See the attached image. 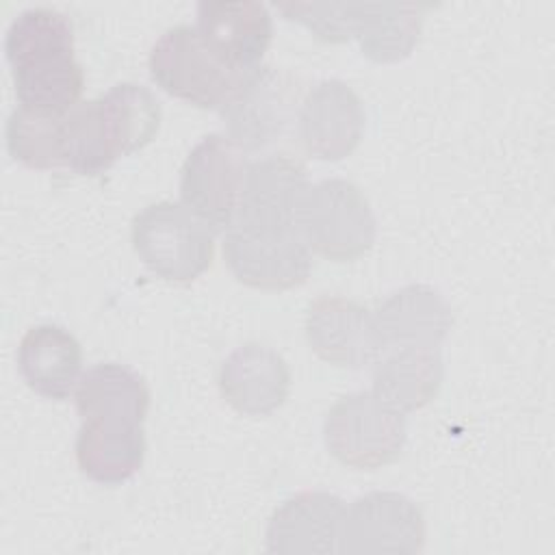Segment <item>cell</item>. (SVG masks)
Here are the masks:
<instances>
[{
  "instance_id": "1",
  "label": "cell",
  "mask_w": 555,
  "mask_h": 555,
  "mask_svg": "<svg viewBox=\"0 0 555 555\" xmlns=\"http://www.w3.org/2000/svg\"><path fill=\"white\" fill-rule=\"evenodd\" d=\"M20 106L46 115H67L85 85L74 59V26L56 9L33 7L15 15L4 37Z\"/></svg>"
},
{
  "instance_id": "2",
  "label": "cell",
  "mask_w": 555,
  "mask_h": 555,
  "mask_svg": "<svg viewBox=\"0 0 555 555\" xmlns=\"http://www.w3.org/2000/svg\"><path fill=\"white\" fill-rule=\"evenodd\" d=\"M301 87L297 76L273 65L247 69L219 111L228 139L241 152H260L284 141L297 126Z\"/></svg>"
},
{
  "instance_id": "3",
  "label": "cell",
  "mask_w": 555,
  "mask_h": 555,
  "mask_svg": "<svg viewBox=\"0 0 555 555\" xmlns=\"http://www.w3.org/2000/svg\"><path fill=\"white\" fill-rule=\"evenodd\" d=\"M245 72L215 54L189 24L167 28L150 50L152 80L169 95L199 108L221 111Z\"/></svg>"
},
{
  "instance_id": "4",
  "label": "cell",
  "mask_w": 555,
  "mask_h": 555,
  "mask_svg": "<svg viewBox=\"0 0 555 555\" xmlns=\"http://www.w3.org/2000/svg\"><path fill=\"white\" fill-rule=\"evenodd\" d=\"M132 247L143 264L167 282H191L212 262L210 228L186 206L163 199L132 219Z\"/></svg>"
},
{
  "instance_id": "5",
  "label": "cell",
  "mask_w": 555,
  "mask_h": 555,
  "mask_svg": "<svg viewBox=\"0 0 555 555\" xmlns=\"http://www.w3.org/2000/svg\"><path fill=\"white\" fill-rule=\"evenodd\" d=\"M327 451L345 466L375 470L392 464L408 438L405 418L366 390L340 397L323 423Z\"/></svg>"
},
{
  "instance_id": "6",
  "label": "cell",
  "mask_w": 555,
  "mask_h": 555,
  "mask_svg": "<svg viewBox=\"0 0 555 555\" xmlns=\"http://www.w3.org/2000/svg\"><path fill=\"white\" fill-rule=\"evenodd\" d=\"M299 230L317 254L334 262H351L373 247L377 221L366 195L353 182L327 178L308 189Z\"/></svg>"
},
{
  "instance_id": "7",
  "label": "cell",
  "mask_w": 555,
  "mask_h": 555,
  "mask_svg": "<svg viewBox=\"0 0 555 555\" xmlns=\"http://www.w3.org/2000/svg\"><path fill=\"white\" fill-rule=\"evenodd\" d=\"M308 189L306 169L297 158L271 154L254 160L245 169L232 228L254 234H301Z\"/></svg>"
},
{
  "instance_id": "8",
  "label": "cell",
  "mask_w": 555,
  "mask_h": 555,
  "mask_svg": "<svg viewBox=\"0 0 555 555\" xmlns=\"http://www.w3.org/2000/svg\"><path fill=\"white\" fill-rule=\"evenodd\" d=\"M245 169L243 152L225 134L204 137L180 171L184 206L210 230H230L236 219Z\"/></svg>"
},
{
  "instance_id": "9",
  "label": "cell",
  "mask_w": 555,
  "mask_h": 555,
  "mask_svg": "<svg viewBox=\"0 0 555 555\" xmlns=\"http://www.w3.org/2000/svg\"><path fill=\"white\" fill-rule=\"evenodd\" d=\"M425 544V518L399 492H369L345 507L338 553L412 555Z\"/></svg>"
},
{
  "instance_id": "10",
  "label": "cell",
  "mask_w": 555,
  "mask_h": 555,
  "mask_svg": "<svg viewBox=\"0 0 555 555\" xmlns=\"http://www.w3.org/2000/svg\"><path fill=\"white\" fill-rule=\"evenodd\" d=\"M306 338L312 351L336 366L362 369L386 351L375 314L343 295H319L306 310Z\"/></svg>"
},
{
  "instance_id": "11",
  "label": "cell",
  "mask_w": 555,
  "mask_h": 555,
  "mask_svg": "<svg viewBox=\"0 0 555 555\" xmlns=\"http://www.w3.org/2000/svg\"><path fill=\"white\" fill-rule=\"evenodd\" d=\"M364 104L343 80L330 78L314 85L299 106L297 134L304 150L319 160L349 156L364 132Z\"/></svg>"
},
{
  "instance_id": "12",
  "label": "cell",
  "mask_w": 555,
  "mask_h": 555,
  "mask_svg": "<svg viewBox=\"0 0 555 555\" xmlns=\"http://www.w3.org/2000/svg\"><path fill=\"white\" fill-rule=\"evenodd\" d=\"M223 258L238 282L269 291L299 286L312 269L310 249L299 232L254 234L230 228L223 238Z\"/></svg>"
},
{
  "instance_id": "13",
  "label": "cell",
  "mask_w": 555,
  "mask_h": 555,
  "mask_svg": "<svg viewBox=\"0 0 555 555\" xmlns=\"http://www.w3.org/2000/svg\"><path fill=\"white\" fill-rule=\"evenodd\" d=\"M345 503L325 490H308L286 499L269 518L267 551L282 555L338 553Z\"/></svg>"
},
{
  "instance_id": "14",
  "label": "cell",
  "mask_w": 555,
  "mask_h": 555,
  "mask_svg": "<svg viewBox=\"0 0 555 555\" xmlns=\"http://www.w3.org/2000/svg\"><path fill=\"white\" fill-rule=\"evenodd\" d=\"M221 397L245 416H269L288 397L291 371L271 347L245 343L219 366Z\"/></svg>"
},
{
  "instance_id": "15",
  "label": "cell",
  "mask_w": 555,
  "mask_h": 555,
  "mask_svg": "<svg viewBox=\"0 0 555 555\" xmlns=\"http://www.w3.org/2000/svg\"><path fill=\"white\" fill-rule=\"evenodd\" d=\"M195 28L215 54L241 72L260 63L273 35L269 9L247 0L199 2Z\"/></svg>"
},
{
  "instance_id": "16",
  "label": "cell",
  "mask_w": 555,
  "mask_h": 555,
  "mask_svg": "<svg viewBox=\"0 0 555 555\" xmlns=\"http://www.w3.org/2000/svg\"><path fill=\"white\" fill-rule=\"evenodd\" d=\"M143 423L126 416H89L76 436V460L80 470L106 486L130 479L143 464Z\"/></svg>"
},
{
  "instance_id": "17",
  "label": "cell",
  "mask_w": 555,
  "mask_h": 555,
  "mask_svg": "<svg viewBox=\"0 0 555 555\" xmlns=\"http://www.w3.org/2000/svg\"><path fill=\"white\" fill-rule=\"evenodd\" d=\"M373 314L384 349L438 347L453 325L451 306L427 284H408L395 291Z\"/></svg>"
},
{
  "instance_id": "18",
  "label": "cell",
  "mask_w": 555,
  "mask_h": 555,
  "mask_svg": "<svg viewBox=\"0 0 555 555\" xmlns=\"http://www.w3.org/2000/svg\"><path fill=\"white\" fill-rule=\"evenodd\" d=\"M17 366L37 395L63 401L80 382L82 349L69 330L41 323L24 334L17 349Z\"/></svg>"
},
{
  "instance_id": "19",
  "label": "cell",
  "mask_w": 555,
  "mask_h": 555,
  "mask_svg": "<svg viewBox=\"0 0 555 555\" xmlns=\"http://www.w3.org/2000/svg\"><path fill=\"white\" fill-rule=\"evenodd\" d=\"M444 364L438 347H395L373 371V395L397 412L427 405L440 390Z\"/></svg>"
},
{
  "instance_id": "20",
  "label": "cell",
  "mask_w": 555,
  "mask_h": 555,
  "mask_svg": "<svg viewBox=\"0 0 555 555\" xmlns=\"http://www.w3.org/2000/svg\"><path fill=\"white\" fill-rule=\"evenodd\" d=\"M425 9L412 2H349L351 37L375 63L401 61L418 41Z\"/></svg>"
},
{
  "instance_id": "21",
  "label": "cell",
  "mask_w": 555,
  "mask_h": 555,
  "mask_svg": "<svg viewBox=\"0 0 555 555\" xmlns=\"http://www.w3.org/2000/svg\"><path fill=\"white\" fill-rule=\"evenodd\" d=\"M74 401L80 418L113 414L143 423L150 408V390L145 379L130 366L102 362L82 373Z\"/></svg>"
},
{
  "instance_id": "22",
  "label": "cell",
  "mask_w": 555,
  "mask_h": 555,
  "mask_svg": "<svg viewBox=\"0 0 555 555\" xmlns=\"http://www.w3.org/2000/svg\"><path fill=\"white\" fill-rule=\"evenodd\" d=\"M111 137L121 156L145 147L160 128V104L150 89L119 82L98 98Z\"/></svg>"
},
{
  "instance_id": "23",
  "label": "cell",
  "mask_w": 555,
  "mask_h": 555,
  "mask_svg": "<svg viewBox=\"0 0 555 555\" xmlns=\"http://www.w3.org/2000/svg\"><path fill=\"white\" fill-rule=\"evenodd\" d=\"M119 158L100 100L76 104L63 119V165L78 176L104 173Z\"/></svg>"
},
{
  "instance_id": "24",
  "label": "cell",
  "mask_w": 555,
  "mask_h": 555,
  "mask_svg": "<svg viewBox=\"0 0 555 555\" xmlns=\"http://www.w3.org/2000/svg\"><path fill=\"white\" fill-rule=\"evenodd\" d=\"M63 119L65 115L15 108L7 119L9 154L33 169L63 165Z\"/></svg>"
},
{
  "instance_id": "25",
  "label": "cell",
  "mask_w": 555,
  "mask_h": 555,
  "mask_svg": "<svg viewBox=\"0 0 555 555\" xmlns=\"http://www.w3.org/2000/svg\"><path fill=\"white\" fill-rule=\"evenodd\" d=\"M278 11L308 26L323 41L340 43L351 39L349 2H288L278 4Z\"/></svg>"
}]
</instances>
